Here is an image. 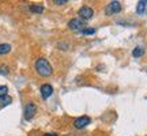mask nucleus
<instances>
[{
  "instance_id": "nucleus-7",
  "label": "nucleus",
  "mask_w": 147,
  "mask_h": 136,
  "mask_svg": "<svg viewBox=\"0 0 147 136\" xmlns=\"http://www.w3.org/2000/svg\"><path fill=\"white\" fill-rule=\"evenodd\" d=\"M40 91H41V97H42V98H44V100H48V98L53 94V87L49 83H45V84H42V86H41Z\"/></svg>"
},
{
  "instance_id": "nucleus-4",
  "label": "nucleus",
  "mask_w": 147,
  "mask_h": 136,
  "mask_svg": "<svg viewBox=\"0 0 147 136\" xmlns=\"http://www.w3.org/2000/svg\"><path fill=\"white\" fill-rule=\"evenodd\" d=\"M120 11H121L120 1H110L109 4L106 5V15H115V14H119Z\"/></svg>"
},
{
  "instance_id": "nucleus-12",
  "label": "nucleus",
  "mask_w": 147,
  "mask_h": 136,
  "mask_svg": "<svg viewBox=\"0 0 147 136\" xmlns=\"http://www.w3.org/2000/svg\"><path fill=\"white\" fill-rule=\"evenodd\" d=\"M11 50L10 44H0V55H7Z\"/></svg>"
},
{
  "instance_id": "nucleus-18",
  "label": "nucleus",
  "mask_w": 147,
  "mask_h": 136,
  "mask_svg": "<svg viewBox=\"0 0 147 136\" xmlns=\"http://www.w3.org/2000/svg\"><path fill=\"white\" fill-rule=\"evenodd\" d=\"M69 136H71V135H69Z\"/></svg>"
},
{
  "instance_id": "nucleus-3",
  "label": "nucleus",
  "mask_w": 147,
  "mask_h": 136,
  "mask_svg": "<svg viewBox=\"0 0 147 136\" xmlns=\"http://www.w3.org/2000/svg\"><path fill=\"white\" fill-rule=\"evenodd\" d=\"M78 15L80 19H83V21H89L91 19L93 16H94V11L93 8H90L89 5H83V7H80L78 11Z\"/></svg>"
},
{
  "instance_id": "nucleus-8",
  "label": "nucleus",
  "mask_w": 147,
  "mask_h": 136,
  "mask_svg": "<svg viewBox=\"0 0 147 136\" xmlns=\"http://www.w3.org/2000/svg\"><path fill=\"white\" fill-rule=\"evenodd\" d=\"M146 7H147V1H146V0H140V1H138L136 12L139 14V15H143V14H144V11H146Z\"/></svg>"
},
{
  "instance_id": "nucleus-6",
  "label": "nucleus",
  "mask_w": 147,
  "mask_h": 136,
  "mask_svg": "<svg viewBox=\"0 0 147 136\" xmlns=\"http://www.w3.org/2000/svg\"><path fill=\"white\" fill-rule=\"evenodd\" d=\"M37 113V106L33 102H29V104H26V106H25V118L26 120H32L33 117L36 116Z\"/></svg>"
},
{
  "instance_id": "nucleus-1",
  "label": "nucleus",
  "mask_w": 147,
  "mask_h": 136,
  "mask_svg": "<svg viewBox=\"0 0 147 136\" xmlns=\"http://www.w3.org/2000/svg\"><path fill=\"white\" fill-rule=\"evenodd\" d=\"M36 71L38 72V75H41L44 78H48L53 73V68L47 59L40 57L36 60Z\"/></svg>"
},
{
  "instance_id": "nucleus-14",
  "label": "nucleus",
  "mask_w": 147,
  "mask_h": 136,
  "mask_svg": "<svg viewBox=\"0 0 147 136\" xmlns=\"http://www.w3.org/2000/svg\"><path fill=\"white\" fill-rule=\"evenodd\" d=\"M8 93V87L7 86H0V97H4Z\"/></svg>"
},
{
  "instance_id": "nucleus-16",
  "label": "nucleus",
  "mask_w": 147,
  "mask_h": 136,
  "mask_svg": "<svg viewBox=\"0 0 147 136\" xmlns=\"http://www.w3.org/2000/svg\"><path fill=\"white\" fill-rule=\"evenodd\" d=\"M55 4H57V5L67 4V0H55Z\"/></svg>"
},
{
  "instance_id": "nucleus-11",
  "label": "nucleus",
  "mask_w": 147,
  "mask_h": 136,
  "mask_svg": "<svg viewBox=\"0 0 147 136\" xmlns=\"http://www.w3.org/2000/svg\"><path fill=\"white\" fill-rule=\"evenodd\" d=\"M29 10L32 11V12H34V14H42L44 12V7L40 4H32Z\"/></svg>"
},
{
  "instance_id": "nucleus-5",
  "label": "nucleus",
  "mask_w": 147,
  "mask_h": 136,
  "mask_svg": "<svg viewBox=\"0 0 147 136\" xmlns=\"http://www.w3.org/2000/svg\"><path fill=\"white\" fill-rule=\"evenodd\" d=\"M90 123H91V118H90L89 116H82V117H78L76 120L74 121V127L76 129H82V128L89 125Z\"/></svg>"
},
{
  "instance_id": "nucleus-15",
  "label": "nucleus",
  "mask_w": 147,
  "mask_h": 136,
  "mask_svg": "<svg viewBox=\"0 0 147 136\" xmlns=\"http://www.w3.org/2000/svg\"><path fill=\"white\" fill-rule=\"evenodd\" d=\"M0 73H3V75H8V73H10L8 67H7V65H1V67H0Z\"/></svg>"
},
{
  "instance_id": "nucleus-13",
  "label": "nucleus",
  "mask_w": 147,
  "mask_h": 136,
  "mask_svg": "<svg viewBox=\"0 0 147 136\" xmlns=\"http://www.w3.org/2000/svg\"><path fill=\"white\" fill-rule=\"evenodd\" d=\"M80 33H82V34H84V36H90V34H94L95 30H94V29H90V27H84Z\"/></svg>"
},
{
  "instance_id": "nucleus-17",
  "label": "nucleus",
  "mask_w": 147,
  "mask_h": 136,
  "mask_svg": "<svg viewBox=\"0 0 147 136\" xmlns=\"http://www.w3.org/2000/svg\"><path fill=\"white\" fill-rule=\"evenodd\" d=\"M44 136H59V135H56V133H45Z\"/></svg>"
},
{
  "instance_id": "nucleus-2",
  "label": "nucleus",
  "mask_w": 147,
  "mask_h": 136,
  "mask_svg": "<svg viewBox=\"0 0 147 136\" xmlns=\"http://www.w3.org/2000/svg\"><path fill=\"white\" fill-rule=\"evenodd\" d=\"M68 27L72 32H82L86 27V21L80 19V18H74L68 22Z\"/></svg>"
},
{
  "instance_id": "nucleus-9",
  "label": "nucleus",
  "mask_w": 147,
  "mask_h": 136,
  "mask_svg": "<svg viewBox=\"0 0 147 136\" xmlns=\"http://www.w3.org/2000/svg\"><path fill=\"white\" fill-rule=\"evenodd\" d=\"M143 55H144V48L143 46H136L134 50H132V56L134 57H142Z\"/></svg>"
},
{
  "instance_id": "nucleus-10",
  "label": "nucleus",
  "mask_w": 147,
  "mask_h": 136,
  "mask_svg": "<svg viewBox=\"0 0 147 136\" xmlns=\"http://www.w3.org/2000/svg\"><path fill=\"white\" fill-rule=\"evenodd\" d=\"M12 102V98H11L10 95H4V97H0V106L3 108V106H7V105H10Z\"/></svg>"
}]
</instances>
